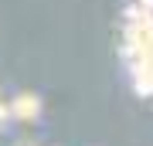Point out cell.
<instances>
[{
    "mask_svg": "<svg viewBox=\"0 0 153 146\" xmlns=\"http://www.w3.org/2000/svg\"><path fill=\"white\" fill-rule=\"evenodd\" d=\"M34 109H38V102H34L31 95H24V99H17V102H14V112L24 116V119H27V116H34Z\"/></svg>",
    "mask_w": 153,
    "mask_h": 146,
    "instance_id": "1",
    "label": "cell"
},
{
    "mask_svg": "<svg viewBox=\"0 0 153 146\" xmlns=\"http://www.w3.org/2000/svg\"><path fill=\"white\" fill-rule=\"evenodd\" d=\"M7 112H10V109H4V105H0V119H4V116H7Z\"/></svg>",
    "mask_w": 153,
    "mask_h": 146,
    "instance_id": "2",
    "label": "cell"
}]
</instances>
